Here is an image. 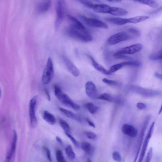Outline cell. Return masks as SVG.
I'll return each mask as SVG.
<instances>
[{"instance_id":"obj_1","label":"cell","mask_w":162,"mask_h":162,"mask_svg":"<svg viewBox=\"0 0 162 162\" xmlns=\"http://www.w3.org/2000/svg\"><path fill=\"white\" fill-rule=\"evenodd\" d=\"M66 33L70 37L81 41L87 43L92 41V37L86 28H80L71 24L67 28Z\"/></svg>"},{"instance_id":"obj_2","label":"cell","mask_w":162,"mask_h":162,"mask_svg":"<svg viewBox=\"0 0 162 162\" xmlns=\"http://www.w3.org/2000/svg\"><path fill=\"white\" fill-rule=\"evenodd\" d=\"M80 2L93 11L102 14H110L111 7L103 4H94L87 0H79Z\"/></svg>"},{"instance_id":"obj_3","label":"cell","mask_w":162,"mask_h":162,"mask_svg":"<svg viewBox=\"0 0 162 162\" xmlns=\"http://www.w3.org/2000/svg\"><path fill=\"white\" fill-rule=\"evenodd\" d=\"M54 75L53 63L51 57L48 59L42 77V81L44 84L50 83Z\"/></svg>"},{"instance_id":"obj_4","label":"cell","mask_w":162,"mask_h":162,"mask_svg":"<svg viewBox=\"0 0 162 162\" xmlns=\"http://www.w3.org/2000/svg\"><path fill=\"white\" fill-rule=\"evenodd\" d=\"M37 96H35L31 100L29 104V116L30 125L35 128L38 125V121L36 115V108Z\"/></svg>"},{"instance_id":"obj_5","label":"cell","mask_w":162,"mask_h":162,"mask_svg":"<svg viewBox=\"0 0 162 162\" xmlns=\"http://www.w3.org/2000/svg\"><path fill=\"white\" fill-rule=\"evenodd\" d=\"M80 17L84 23L89 26L104 29L108 28L107 24L100 20L84 16H81Z\"/></svg>"},{"instance_id":"obj_6","label":"cell","mask_w":162,"mask_h":162,"mask_svg":"<svg viewBox=\"0 0 162 162\" xmlns=\"http://www.w3.org/2000/svg\"><path fill=\"white\" fill-rule=\"evenodd\" d=\"M133 36L128 33L120 32L116 34L109 37L107 40V43L109 45H113L120 42L131 39Z\"/></svg>"},{"instance_id":"obj_7","label":"cell","mask_w":162,"mask_h":162,"mask_svg":"<svg viewBox=\"0 0 162 162\" xmlns=\"http://www.w3.org/2000/svg\"><path fill=\"white\" fill-rule=\"evenodd\" d=\"M56 19L55 23V29L57 30L64 17V12L62 2L58 1L56 3L55 8Z\"/></svg>"},{"instance_id":"obj_8","label":"cell","mask_w":162,"mask_h":162,"mask_svg":"<svg viewBox=\"0 0 162 162\" xmlns=\"http://www.w3.org/2000/svg\"><path fill=\"white\" fill-rule=\"evenodd\" d=\"M143 48V46L142 44H137L123 48L117 51L123 54L131 55L139 52L142 50Z\"/></svg>"},{"instance_id":"obj_9","label":"cell","mask_w":162,"mask_h":162,"mask_svg":"<svg viewBox=\"0 0 162 162\" xmlns=\"http://www.w3.org/2000/svg\"><path fill=\"white\" fill-rule=\"evenodd\" d=\"M17 141V133L15 130L13 132V134L10 149L6 154V161H11L15 156Z\"/></svg>"},{"instance_id":"obj_10","label":"cell","mask_w":162,"mask_h":162,"mask_svg":"<svg viewBox=\"0 0 162 162\" xmlns=\"http://www.w3.org/2000/svg\"><path fill=\"white\" fill-rule=\"evenodd\" d=\"M153 131L154 128L152 127H150L145 137V140H144L142 149L141 151L138 162H141L144 159L148 145L149 141L151 136H152Z\"/></svg>"},{"instance_id":"obj_11","label":"cell","mask_w":162,"mask_h":162,"mask_svg":"<svg viewBox=\"0 0 162 162\" xmlns=\"http://www.w3.org/2000/svg\"><path fill=\"white\" fill-rule=\"evenodd\" d=\"M63 59L69 72L74 76L76 77L80 75V71L73 63L65 56H63Z\"/></svg>"},{"instance_id":"obj_12","label":"cell","mask_w":162,"mask_h":162,"mask_svg":"<svg viewBox=\"0 0 162 162\" xmlns=\"http://www.w3.org/2000/svg\"><path fill=\"white\" fill-rule=\"evenodd\" d=\"M86 91L88 96L95 99L97 98L98 92L97 88L93 83L91 81L87 82L85 86Z\"/></svg>"},{"instance_id":"obj_13","label":"cell","mask_w":162,"mask_h":162,"mask_svg":"<svg viewBox=\"0 0 162 162\" xmlns=\"http://www.w3.org/2000/svg\"><path fill=\"white\" fill-rule=\"evenodd\" d=\"M60 100L66 106L71 107L75 110L78 111L80 109L79 105L73 102L67 95L63 93Z\"/></svg>"},{"instance_id":"obj_14","label":"cell","mask_w":162,"mask_h":162,"mask_svg":"<svg viewBox=\"0 0 162 162\" xmlns=\"http://www.w3.org/2000/svg\"><path fill=\"white\" fill-rule=\"evenodd\" d=\"M121 129L124 134L133 138L136 137L138 134L137 129L134 127L128 124L123 125Z\"/></svg>"},{"instance_id":"obj_15","label":"cell","mask_w":162,"mask_h":162,"mask_svg":"<svg viewBox=\"0 0 162 162\" xmlns=\"http://www.w3.org/2000/svg\"><path fill=\"white\" fill-rule=\"evenodd\" d=\"M52 5V0H42L37 8V11L39 13L47 12L50 9Z\"/></svg>"},{"instance_id":"obj_16","label":"cell","mask_w":162,"mask_h":162,"mask_svg":"<svg viewBox=\"0 0 162 162\" xmlns=\"http://www.w3.org/2000/svg\"><path fill=\"white\" fill-rule=\"evenodd\" d=\"M59 110L63 114H64L66 117L80 122H82L81 119L79 116L74 113L62 108L60 107L59 108Z\"/></svg>"},{"instance_id":"obj_17","label":"cell","mask_w":162,"mask_h":162,"mask_svg":"<svg viewBox=\"0 0 162 162\" xmlns=\"http://www.w3.org/2000/svg\"><path fill=\"white\" fill-rule=\"evenodd\" d=\"M107 22L116 25H124L129 23L128 19L119 18V17H108L105 19Z\"/></svg>"},{"instance_id":"obj_18","label":"cell","mask_w":162,"mask_h":162,"mask_svg":"<svg viewBox=\"0 0 162 162\" xmlns=\"http://www.w3.org/2000/svg\"><path fill=\"white\" fill-rule=\"evenodd\" d=\"M89 57L91 60L92 65L94 67L95 69L97 70L98 71L100 72L105 75H109L111 74L109 71L107 70L103 66L98 64V63L95 61L92 56L89 55Z\"/></svg>"},{"instance_id":"obj_19","label":"cell","mask_w":162,"mask_h":162,"mask_svg":"<svg viewBox=\"0 0 162 162\" xmlns=\"http://www.w3.org/2000/svg\"><path fill=\"white\" fill-rule=\"evenodd\" d=\"M81 147L84 152L89 156H92L94 152V147L89 143L83 142L81 143Z\"/></svg>"},{"instance_id":"obj_20","label":"cell","mask_w":162,"mask_h":162,"mask_svg":"<svg viewBox=\"0 0 162 162\" xmlns=\"http://www.w3.org/2000/svg\"><path fill=\"white\" fill-rule=\"evenodd\" d=\"M128 12L125 10L116 7H111L110 15L116 16H124L127 15Z\"/></svg>"},{"instance_id":"obj_21","label":"cell","mask_w":162,"mask_h":162,"mask_svg":"<svg viewBox=\"0 0 162 162\" xmlns=\"http://www.w3.org/2000/svg\"><path fill=\"white\" fill-rule=\"evenodd\" d=\"M43 118L46 121L51 125H54L56 123V119L54 116L48 111H44Z\"/></svg>"},{"instance_id":"obj_22","label":"cell","mask_w":162,"mask_h":162,"mask_svg":"<svg viewBox=\"0 0 162 162\" xmlns=\"http://www.w3.org/2000/svg\"><path fill=\"white\" fill-rule=\"evenodd\" d=\"M143 5L149 6L151 8H156L159 6V3L156 0H132Z\"/></svg>"},{"instance_id":"obj_23","label":"cell","mask_w":162,"mask_h":162,"mask_svg":"<svg viewBox=\"0 0 162 162\" xmlns=\"http://www.w3.org/2000/svg\"><path fill=\"white\" fill-rule=\"evenodd\" d=\"M150 17L146 16H137L128 19L129 23L137 24L142 22Z\"/></svg>"},{"instance_id":"obj_24","label":"cell","mask_w":162,"mask_h":162,"mask_svg":"<svg viewBox=\"0 0 162 162\" xmlns=\"http://www.w3.org/2000/svg\"><path fill=\"white\" fill-rule=\"evenodd\" d=\"M65 152L66 156L70 160H73L76 157V154L73 150L71 146L68 145L67 146L65 149Z\"/></svg>"},{"instance_id":"obj_25","label":"cell","mask_w":162,"mask_h":162,"mask_svg":"<svg viewBox=\"0 0 162 162\" xmlns=\"http://www.w3.org/2000/svg\"><path fill=\"white\" fill-rule=\"evenodd\" d=\"M85 107L88 111L92 114H96L98 109V107L96 105L91 102L87 103L86 104Z\"/></svg>"},{"instance_id":"obj_26","label":"cell","mask_w":162,"mask_h":162,"mask_svg":"<svg viewBox=\"0 0 162 162\" xmlns=\"http://www.w3.org/2000/svg\"><path fill=\"white\" fill-rule=\"evenodd\" d=\"M97 98L109 102H112L114 101V98L113 97L110 95L106 93H103L100 96H98Z\"/></svg>"},{"instance_id":"obj_27","label":"cell","mask_w":162,"mask_h":162,"mask_svg":"<svg viewBox=\"0 0 162 162\" xmlns=\"http://www.w3.org/2000/svg\"><path fill=\"white\" fill-rule=\"evenodd\" d=\"M60 125L65 132L70 133L71 129L68 123L62 119H60Z\"/></svg>"},{"instance_id":"obj_28","label":"cell","mask_w":162,"mask_h":162,"mask_svg":"<svg viewBox=\"0 0 162 162\" xmlns=\"http://www.w3.org/2000/svg\"><path fill=\"white\" fill-rule=\"evenodd\" d=\"M123 66H129L136 67H140L142 65L141 63L140 62L136 61H130L122 63Z\"/></svg>"},{"instance_id":"obj_29","label":"cell","mask_w":162,"mask_h":162,"mask_svg":"<svg viewBox=\"0 0 162 162\" xmlns=\"http://www.w3.org/2000/svg\"><path fill=\"white\" fill-rule=\"evenodd\" d=\"M56 160L58 162H66V161L63 156L62 151L60 150H57L56 152Z\"/></svg>"},{"instance_id":"obj_30","label":"cell","mask_w":162,"mask_h":162,"mask_svg":"<svg viewBox=\"0 0 162 162\" xmlns=\"http://www.w3.org/2000/svg\"><path fill=\"white\" fill-rule=\"evenodd\" d=\"M162 50L151 55L149 56V59L152 60H156L159 59H161L162 58Z\"/></svg>"},{"instance_id":"obj_31","label":"cell","mask_w":162,"mask_h":162,"mask_svg":"<svg viewBox=\"0 0 162 162\" xmlns=\"http://www.w3.org/2000/svg\"><path fill=\"white\" fill-rule=\"evenodd\" d=\"M123 67V66L122 63L115 64L111 66L109 71L111 74H112V73H114Z\"/></svg>"},{"instance_id":"obj_32","label":"cell","mask_w":162,"mask_h":162,"mask_svg":"<svg viewBox=\"0 0 162 162\" xmlns=\"http://www.w3.org/2000/svg\"><path fill=\"white\" fill-rule=\"evenodd\" d=\"M119 53L118 51L116 52L114 54V57L117 59H131L132 58L128 57L125 55Z\"/></svg>"},{"instance_id":"obj_33","label":"cell","mask_w":162,"mask_h":162,"mask_svg":"<svg viewBox=\"0 0 162 162\" xmlns=\"http://www.w3.org/2000/svg\"><path fill=\"white\" fill-rule=\"evenodd\" d=\"M66 135L69 138L71 141L76 147L78 148L79 147V144L78 142L74 138V137L71 135L70 133L65 132Z\"/></svg>"},{"instance_id":"obj_34","label":"cell","mask_w":162,"mask_h":162,"mask_svg":"<svg viewBox=\"0 0 162 162\" xmlns=\"http://www.w3.org/2000/svg\"><path fill=\"white\" fill-rule=\"evenodd\" d=\"M112 157L113 159L116 161L118 162H120L121 161V156L120 154L117 152V151H114V152L113 153Z\"/></svg>"},{"instance_id":"obj_35","label":"cell","mask_w":162,"mask_h":162,"mask_svg":"<svg viewBox=\"0 0 162 162\" xmlns=\"http://www.w3.org/2000/svg\"><path fill=\"white\" fill-rule=\"evenodd\" d=\"M84 134L88 138L90 139L94 140L97 138V136L96 134L90 131H85Z\"/></svg>"},{"instance_id":"obj_36","label":"cell","mask_w":162,"mask_h":162,"mask_svg":"<svg viewBox=\"0 0 162 162\" xmlns=\"http://www.w3.org/2000/svg\"><path fill=\"white\" fill-rule=\"evenodd\" d=\"M128 31L130 34L136 37H139L141 35L140 31L134 28H131L128 30Z\"/></svg>"},{"instance_id":"obj_37","label":"cell","mask_w":162,"mask_h":162,"mask_svg":"<svg viewBox=\"0 0 162 162\" xmlns=\"http://www.w3.org/2000/svg\"><path fill=\"white\" fill-rule=\"evenodd\" d=\"M153 154V148L151 147L148 152L147 156L146 158L145 162H149L152 159Z\"/></svg>"},{"instance_id":"obj_38","label":"cell","mask_w":162,"mask_h":162,"mask_svg":"<svg viewBox=\"0 0 162 162\" xmlns=\"http://www.w3.org/2000/svg\"><path fill=\"white\" fill-rule=\"evenodd\" d=\"M103 82L107 84L110 85H117L118 84V83L116 81L109 80L106 78H104L103 80Z\"/></svg>"},{"instance_id":"obj_39","label":"cell","mask_w":162,"mask_h":162,"mask_svg":"<svg viewBox=\"0 0 162 162\" xmlns=\"http://www.w3.org/2000/svg\"><path fill=\"white\" fill-rule=\"evenodd\" d=\"M43 149L45 151L46 154V156L48 160L50 161H51L52 160L50 150L46 147H43Z\"/></svg>"},{"instance_id":"obj_40","label":"cell","mask_w":162,"mask_h":162,"mask_svg":"<svg viewBox=\"0 0 162 162\" xmlns=\"http://www.w3.org/2000/svg\"><path fill=\"white\" fill-rule=\"evenodd\" d=\"M136 106L139 110H143L147 108L146 105L142 103H138L136 105Z\"/></svg>"},{"instance_id":"obj_41","label":"cell","mask_w":162,"mask_h":162,"mask_svg":"<svg viewBox=\"0 0 162 162\" xmlns=\"http://www.w3.org/2000/svg\"><path fill=\"white\" fill-rule=\"evenodd\" d=\"M44 91L45 94L47 97L48 100V101H50L51 100V97L48 90L47 89H46V88H45V89H44Z\"/></svg>"},{"instance_id":"obj_42","label":"cell","mask_w":162,"mask_h":162,"mask_svg":"<svg viewBox=\"0 0 162 162\" xmlns=\"http://www.w3.org/2000/svg\"><path fill=\"white\" fill-rule=\"evenodd\" d=\"M87 121L88 123V124L91 127H93L94 128H96V125H95L94 123L92 121H91L90 119L89 118H87Z\"/></svg>"},{"instance_id":"obj_43","label":"cell","mask_w":162,"mask_h":162,"mask_svg":"<svg viewBox=\"0 0 162 162\" xmlns=\"http://www.w3.org/2000/svg\"><path fill=\"white\" fill-rule=\"evenodd\" d=\"M56 140L62 146L63 145V144L62 141L60 137L58 136H56Z\"/></svg>"},{"instance_id":"obj_44","label":"cell","mask_w":162,"mask_h":162,"mask_svg":"<svg viewBox=\"0 0 162 162\" xmlns=\"http://www.w3.org/2000/svg\"><path fill=\"white\" fill-rule=\"evenodd\" d=\"M154 76L157 77V78L161 80H162V75L161 74L157 72H156L154 73Z\"/></svg>"},{"instance_id":"obj_45","label":"cell","mask_w":162,"mask_h":162,"mask_svg":"<svg viewBox=\"0 0 162 162\" xmlns=\"http://www.w3.org/2000/svg\"><path fill=\"white\" fill-rule=\"evenodd\" d=\"M107 1L112 2H120L122 0H107Z\"/></svg>"},{"instance_id":"obj_46","label":"cell","mask_w":162,"mask_h":162,"mask_svg":"<svg viewBox=\"0 0 162 162\" xmlns=\"http://www.w3.org/2000/svg\"><path fill=\"white\" fill-rule=\"evenodd\" d=\"M162 112V105L161 106L160 109V110L159 111V114L160 115L161 114V113Z\"/></svg>"},{"instance_id":"obj_47","label":"cell","mask_w":162,"mask_h":162,"mask_svg":"<svg viewBox=\"0 0 162 162\" xmlns=\"http://www.w3.org/2000/svg\"><path fill=\"white\" fill-rule=\"evenodd\" d=\"M87 161L90 162L92 161H91L89 158H88L87 159Z\"/></svg>"},{"instance_id":"obj_48","label":"cell","mask_w":162,"mask_h":162,"mask_svg":"<svg viewBox=\"0 0 162 162\" xmlns=\"http://www.w3.org/2000/svg\"><path fill=\"white\" fill-rule=\"evenodd\" d=\"M92 1H96V2H100V0H92Z\"/></svg>"},{"instance_id":"obj_49","label":"cell","mask_w":162,"mask_h":162,"mask_svg":"<svg viewBox=\"0 0 162 162\" xmlns=\"http://www.w3.org/2000/svg\"><path fill=\"white\" fill-rule=\"evenodd\" d=\"M1 90H0V97H1Z\"/></svg>"}]
</instances>
